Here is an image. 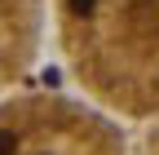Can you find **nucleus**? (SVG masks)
<instances>
[{"label": "nucleus", "instance_id": "obj_1", "mask_svg": "<svg viewBox=\"0 0 159 155\" xmlns=\"http://www.w3.org/2000/svg\"><path fill=\"white\" fill-rule=\"evenodd\" d=\"M18 151V142H13V133L9 129H0V155H13Z\"/></svg>", "mask_w": 159, "mask_h": 155}, {"label": "nucleus", "instance_id": "obj_2", "mask_svg": "<svg viewBox=\"0 0 159 155\" xmlns=\"http://www.w3.org/2000/svg\"><path fill=\"white\" fill-rule=\"evenodd\" d=\"M93 5H97V0H71V9H75V13H93Z\"/></svg>", "mask_w": 159, "mask_h": 155}]
</instances>
